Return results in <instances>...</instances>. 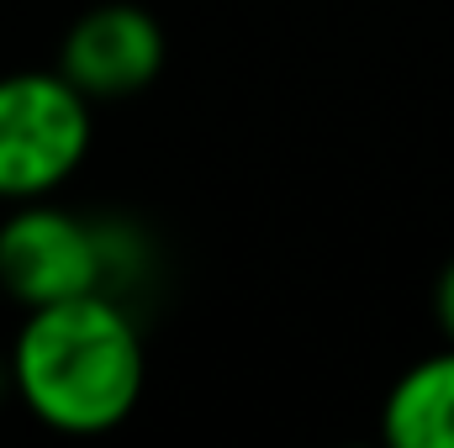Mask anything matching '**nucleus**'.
Returning <instances> with one entry per match:
<instances>
[{"instance_id": "obj_6", "label": "nucleus", "mask_w": 454, "mask_h": 448, "mask_svg": "<svg viewBox=\"0 0 454 448\" xmlns=\"http://www.w3.org/2000/svg\"><path fill=\"white\" fill-rule=\"evenodd\" d=\"M434 317H439L444 337L454 343V259L444 264V274H439V285H434Z\"/></svg>"}, {"instance_id": "obj_3", "label": "nucleus", "mask_w": 454, "mask_h": 448, "mask_svg": "<svg viewBox=\"0 0 454 448\" xmlns=\"http://www.w3.org/2000/svg\"><path fill=\"white\" fill-rule=\"evenodd\" d=\"M101 237L74 212L48 201H16V212L0 222V290L27 312L101 290Z\"/></svg>"}, {"instance_id": "obj_2", "label": "nucleus", "mask_w": 454, "mask_h": 448, "mask_svg": "<svg viewBox=\"0 0 454 448\" xmlns=\"http://www.w3.org/2000/svg\"><path fill=\"white\" fill-rule=\"evenodd\" d=\"M90 153V96L59 69L0 80V201L53 196Z\"/></svg>"}, {"instance_id": "obj_5", "label": "nucleus", "mask_w": 454, "mask_h": 448, "mask_svg": "<svg viewBox=\"0 0 454 448\" xmlns=\"http://www.w3.org/2000/svg\"><path fill=\"white\" fill-rule=\"evenodd\" d=\"M380 433L396 448H454V343L418 359L391 385Z\"/></svg>"}, {"instance_id": "obj_1", "label": "nucleus", "mask_w": 454, "mask_h": 448, "mask_svg": "<svg viewBox=\"0 0 454 448\" xmlns=\"http://www.w3.org/2000/svg\"><path fill=\"white\" fill-rule=\"evenodd\" d=\"M21 406L69 438L112 433L143 396V337L106 290L32 306L11 343Z\"/></svg>"}, {"instance_id": "obj_4", "label": "nucleus", "mask_w": 454, "mask_h": 448, "mask_svg": "<svg viewBox=\"0 0 454 448\" xmlns=\"http://www.w3.org/2000/svg\"><path fill=\"white\" fill-rule=\"evenodd\" d=\"M159 69H164V27L132 0L85 11L64 32V48H59V74L80 85L90 101L132 96L153 85Z\"/></svg>"}]
</instances>
